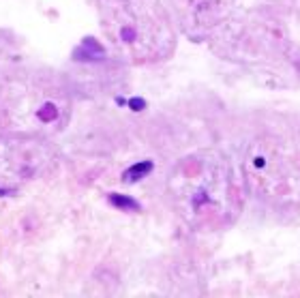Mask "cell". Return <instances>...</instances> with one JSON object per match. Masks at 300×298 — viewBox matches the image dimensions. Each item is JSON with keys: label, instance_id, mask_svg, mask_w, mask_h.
I'll return each mask as SVG.
<instances>
[{"label": "cell", "instance_id": "cell-4", "mask_svg": "<svg viewBox=\"0 0 300 298\" xmlns=\"http://www.w3.org/2000/svg\"><path fill=\"white\" fill-rule=\"evenodd\" d=\"M54 150L32 133H0V185H22L51 170Z\"/></svg>", "mask_w": 300, "mask_h": 298}, {"label": "cell", "instance_id": "cell-7", "mask_svg": "<svg viewBox=\"0 0 300 298\" xmlns=\"http://www.w3.org/2000/svg\"><path fill=\"white\" fill-rule=\"evenodd\" d=\"M131 107L142 109V107H144V101H142V99H133V101H131Z\"/></svg>", "mask_w": 300, "mask_h": 298}, {"label": "cell", "instance_id": "cell-1", "mask_svg": "<svg viewBox=\"0 0 300 298\" xmlns=\"http://www.w3.org/2000/svg\"><path fill=\"white\" fill-rule=\"evenodd\" d=\"M107 41L131 62H159L174 54L176 32L161 0H95Z\"/></svg>", "mask_w": 300, "mask_h": 298}, {"label": "cell", "instance_id": "cell-3", "mask_svg": "<svg viewBox=\"0 0 300 298\" xmlns=\"http://www.w3.org/2000/svg\"><path fill=\"white\" fill-rule=\"evenodd\" d=\"M172 196L178 212L191 225H217L238 210V193L219 159L195 154L185 159L172 176Z\"/></svg>", "mask_w": 300, "mask_h": 298}, {"label": "cell", "instance_id": "cell-6", "mask_svg": "<svg viewBox=\"0 0 300 298\" xmlns=\"http://www.w3.org/2000/svg\"><path fill=\"white\" fill-rule=\"evenodd\" d=\"M109 202H112L114 206H118V208H131V210H140V204L135 202V199L127 198V196H118V193H112L109 196Z\"/></svg>", "mask_w": 300, "mask_h": 298}, {"label": "cell", "instance_id": "cell-5", "mask_svg": "<svg viewBox=\"0 0 300 298\" xmlns=\"http://www.w3.org/2000/svg\"><path fill=\"white\" fill-rule=\"evenodd\" d=\"M150 170H152V161H142V163L133 165V167H129V170H127L125 174H122V178H125L127 183H135V180L144 178Z\"/></svg>", "mask_w": 300, "mask_h": 298}, {"label": "cell", "instance_id": "cell-2", "mask_svg": "<svg viewBox=\"0 0 300 298\" xmlns=\"http://www.w3.org/2000/svg\"><path fill=\"white\" fill-rule=\"evenodd\" d=\"M69 114V97L54 75L26 64L0 73V127L39 133L60 129Z\"/></svg>", "mask_w": 300, "mask_h": 298}]
</instances>
